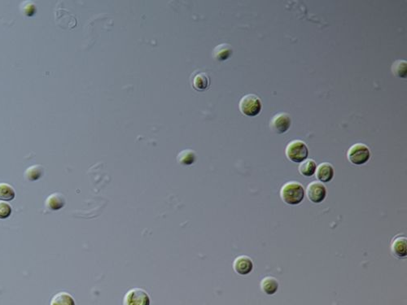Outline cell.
I'll list each match as a JSON object with an SVG mask.
<instances>
[{"instance_id": "e0dca14e", "label": "cell", "mask_w": 407, "mask_h": 305, "mask_svg": "<svg viewBox=\"0 0 407 305\" xmlns=\"http://www.w3.org/2000/svg\"><path fill=\"white\" fill-rule=\"evenodd\" d=\"M44 174V168L41 165H34L25 171V178L30 181H37Z\"/></svg>"}, {"instance_id": "52a82bcc", "label": "cell", "mask_w": 407, "mask_h": 305, "mask_svg": "<svg viewBox=\"0 0 407 305\" xmlns=\"http://www.w3.org/2000/svg\"><path fill=\"white\" fill-rule=\"evenodd\" d=\"M292 125V118L285 112L275 115L271 121V129L279 135L284 134L289 130Z\"/></svg>"}, {"instance_id": "d6986e66", "label": "cell", "mask_w": 407, "mask_h": 305, "mask_svg": "<svg viewBox=\"0 0 407 305\" xmlns=\"http://www.w3.org/2000/svg\"><path fill=\"white\" fill-rule=\"evenodd\" d=\"M179 164L183 165H191L196 160V155L192 150H184L181 152L177 158Z\"/></svg>"}, {"instance_id": "3957f363", "label": "cell", "mask_w": 407, "mask_h": 305, "mask_svg": "<svg viewBox=\"0 0 407 305\" xmlns=\"http://www.w3.org/2000/svg\"><path fill=\"white\" fill-rule=\"evenodd\" d=\"M240 112L247 116H256L263 108L261 99L257 95H247L240 99L239 104Z\"/></svg>"}, {"instance_id": "9a60e30c", "label": "cell", "mask_w": 407, "mask_h": 305, "mask_svg": "<svg viewBox=\"0 0 407 305\" xmlns=\"http://www.w3.org/2000/svg\"><path fill=\"white\" fill-rule=\"evenodd\" d=\"M316 169H317L316 163L315 160H311V159L306 160L302 163H300V166H299V172L304 177H312L316 172Z\"/></svg>"}, {"instance_id": "4fadbf2b", "label": "cell", "mask_w": 407, "mask_h": 305, "mask_svg": "<svg viewBox=\"0 0 407 305\" xmlns=\"http://www.w3.org/2000/svg\"><path fill=\"white\" fill-rule=\"evenodd\" d=\"M261 287L267 295H272L277 292L279 287V282L273 277H267L261 282Z\"/></svg>"}, {"instance_id": "5b68a950", "label": "cell", "mask_w": 407, "mask_h": 305, "mask_svg": "<svg viewBox=\"0 0 407 305\" xmlns=\"http://www.w3.org/2000/svg\"><path fill=\"white\" fill-rule=\"evenodd\" d=\"M151 300L147 293L143 289L134 288L126 293L123 305H150Z\"/></svg>"}, {"instance_id": "7c38bea8", "label": "cell", "mask_w": 407, "mask_h": 305, "mask_svg": "<svg viewBox=\"0 0 407 305\" xmlns=\"http://www.w3.org/2000/svg\"><path fill=\"white\" fill-rule=\"evenodd\" d=\"M65 197L63 195L60 193H54L48 196L46 199V205L49 209L53 211H58L62 209L65 205Z\"/></svg>"}, {"instance_id": "9c48e42d", "label": "cell", "mask_w": 407, "mask_h": 305, "mask_svg": "<svg viewBox=\"0 0 407 305\" xmlns=\"http://www.w3.org/2000/svg\"><path fill=\"white\" fill-rule=\"evenodd\" d=\"M407 241L405 236H397L392 240L391 249L395 257L404 259L407 257Z\"/></svg>"}, {"instance_id": "5bb4252c", "label": "cell", "mask_w": 407, "mask_h": 305, "mask_svg": "<svg viewBox=\"0 0 407 305\" xmlns=\"http://www.w3.org/2000/svg\"><path fill=\"white\" fill-rule=\"evenodd\" d=\"M210 78L205 73H198L192 79V87L196 91H205L210 86Z\"/></svg>"}, {"instance_id": "2e32d148", "label": "cell", "mask_w": 407, "mask_h": 305, "mask_svg": "<svg viewBox=\"0 0 407 305\" xmlns=\"http://www.w3.org/2000/svg\"><path fill=\"white\" fill-rule=\"evenodd\" d=\"M50 305H75V301L69 293L60 292L53 296Z\"/></svg>"}, {"instance_id": "ffe728a7", "label": "cell", "mask_w": 407, "mask_h": 305, "mask_svg": "<svg viewBox=\"0 0 407 305\" xmlns=\"http://www.w3.org/2000/svg\"><path fill=\"white\" fill-rule=\"evenodd\" d=\"M392 74L399 78H406L407 63L405 60H397L392 64Z\"/></svg>"}, {"instance_id": "44dd1931", "label": "cell", "mask_w": 407, "mask_h": 305, "mask_svg": "<svg viewBox=\"0 0 407 305\" xmlns=\"http://www.w3.org/2000/svg\"><path fill=\"white\" fill-rule=\"evenodd\" d=\"M12 214V207L8 203L0 201V219L9 218Z\"/></svg>"}, {"instance_id": "6da1fadb", "label": "cell", "mask_w": 407, "mask_h": 305, "mask_svg": "<svg viewBox=\"0 0 407 305\" xmlns=\"http://www.w3.org/2000/svg\"><path fill=\"white\" fill-rule=\"evenodd\" d=\"M304 194L306 192L303 186L297 181L286 183L280 191V196L283 202L292 206L302 202Z\"/></svg>"}, {"instance_id": "7a4b0ae2", "label": "cell", "mask_w": 407, "mask_h": 305, "mask_svg": "<svg viewBox=\"0 0 407 305\" xmlns=\"http://www.w3.org/2000/svg\"><path fill=\"white\" fill-rule=\"evenodd\" d=\"M286 156L292 162L300 164L307 160L309 156V149L307 144L300 140H295L287 146Z\"/></svg>"}, {"instance_id": "ac0fdd59", "label": "cell", "mask_w": 407, "mask_h": 305, "mask_svg": "<svg viewBox=\"0 0 407 305\" xmlns=\"http://www.w3.org/2000/svg\"><path fill=\"white\" fill-rule=\"evenodd\" d=\"M15 191L7 183H0V201H12L15 199Z\"/></svg>"}, {"instance_id": "8fae6325", "label": "cell", "mask_w": 407, "mask_h": 305, "mask_svg": "<svg viewBox=\"0 0 407 305\" xmlns=\"http://www.w3.org/2000/svg\"><path fill=\"white\" fill-rule=\"evenodd\" d=\"M233 47L230 44L223 43L218 45L213 51V56L214 59L219 61H225L228 59L233 54Z\"/></svg>"}, {"instance_id": "8992f818", "label": "cell", "mask_w": 407, "mask_h": 305, "mask_svg": "<svg viewBox=\"0 0 407 305\" xmlns=\"http://www.w3.org/2000/svg\"><path fill=\"white\" fill-rule=\"evenodd\" d=\"M327 188L320 181H313L308 186L307 196L309 200L314 204H321L327 197Z\"/></svg>"}, {"instance_id": "277c9868", "label": "cell", "mask_w": 407, "mask_h": 305, "mask_svg": "<svg viewBox=\"0 0 407 305\" xmlns=\"http://www.w3.org/2000/svg\"><path fill=\"white\" fill-rule=\"evenodd\" d=\"M372 154L368 146L363 143H357L350 147L347 153L349 162L354 165H363L368 162Z\"/></svg>"}, {"instance_id": "30bf717a", "label": "cell", "mask_w": 407, "mask_h": 305, "mask_svg": "<svg viewBox=\"0 0 407 305\" xmlns=\"http://www.w3.org/2000/svg\"><path fill=\"white\" fill-rule=\"evenodd\" d=\"M315 173L320 182H330L334 177V168L329 163H322L319 164Z\"/></svg>"}, {"instance_id": "ba28073f", "label": "cell", "mask_w": 407, "mask_h": 305, "mask_svg": "<svg viewBox=\"0 0 407 305\" xmlns=\"http://www.w3.org/2000/svg\"><path fill=\"white\" fill-rule=\"evenodd\" d=\"M233 268L239 275H248L253 270V263L247 256H240L234 261Z\"/></svg>"}]
</instances>
